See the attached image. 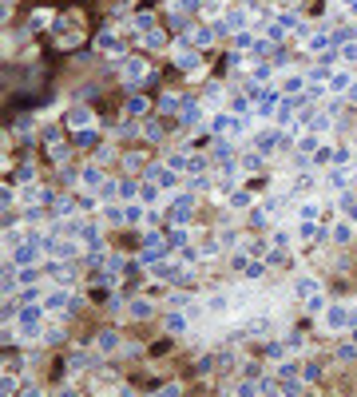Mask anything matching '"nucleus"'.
Returning a JSON list of instances; mask_svg holds the SVG:
<instances>
[{"mask_svg": "<svg viewBox=\"0 0 357 397\" xmlns=\"http://www.w3.org/2000/svg\"><path fill=\"white\" fill-rule=\"evenodd\" d=\"M151 353H155V357H163V353H171V342H167V338H163V342H155V346H151Z\"/></svg>", "mask_w": 357, "mask_h": 397, "instance_id": "423d86ee", "label": "nucleus"}, {"mask_svg": "<svg viewBox=\"0 0 357 397\" xmlns=\"http://www.w3.org/2000/svg\"><path fill=\"white\" fill-rule=\"evenodd\" d=\"M16 179H20V183H32V179H36V167H32V163H20Z\"/></svg>", "mask_w": 357, "mask_h": 397, "instance_id": "20e7f679", "label": "nucleus"}, {"mask_svg": "<svg viewBox=\"0 0 357 397\" xmlns=\"http://www.w3.org/2000/svg\"><path fill=\"white\" fill-rule=\"evenodd\" d=\"M40 246H44V242H36V234H32L28 242H20V246H16L12 262H20V266H28V262H36V258H40Z\"/></svg>", "mask_w": 357, "mask_h": 397, "instance_id": "f257e3e1", "label": "nucleus"}, {"mask_svg": "<svg viewBox=\"0 0 357 397\" xmlns=\"http://www.w3.org/2000/svg\"><path fill=\"white\" fill-rule=\"evenodd\" d=\"M79 179H83L87 187H95V183H99V167H83V171H79Z\"/></svg>", "mask_w": 357, "mask_h": 397, "instance_id": "39448f33", "label": "nucleus"}, {"mask_svg": "<svg viewBox=\"0 0 357 397\" xmlns=\"http://www.w3.org/2000/svg\"><path fill=\"white\" fill-rule=\"evenodd\" d=\"M8 4H16V0H8Z\"/></svg>", "mask_w": 357, "mask_h": 397, "instance_id": "0eeeda50", "label": "nucleus"}, {"mask_svg": "<svg viewBox=\"0 0 357 397\" xmlns=\"http://www.w3.org/2000/svg\"><path fill=\"white\" fill-rule=\"evenodd\" d=\"M87 119H91V115H87V107H76V111L68 115V123H72V127H79V123H87Z\"/></svg>", "mask_w": 357, "mask_h": 397, "instance_id": "7ed1b4c3", "label": "nucleus"}, {"mask_svg": "<svg viewBox=\"0 0 357 397\" xmlns=\"http://www.w3.org/2000/svg\"><path fill=\"white\" fill-rule=\"evenodd\" d=\"M115 346H119V334H111V330H103V334H99V350H103V353H111Z\"/></svg>", "mask_w": 357, "mask_h": 397, "instance_id": "f03ea898", "label": "nucleus"}]
</instances>
